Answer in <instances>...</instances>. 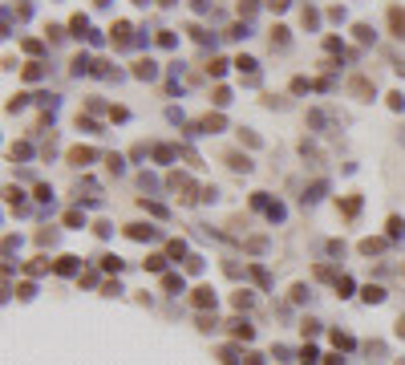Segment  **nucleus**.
<instances>
[{
    "instance_id": "nucleus-13",
    "label": "nucleus",
    "mask_w": 405,
    "mask_h": 365,
    "mask_svg": "<svg viewBox=\"0 0 405 365\" xmlns=\"http://www.w3.org/2000/svg\"><path fill=\"white\" fill-rule=\"evenodd\" d=\"M235 337H243V341H251V325H243V320H235Z\"/></svg>"
},
{
    "instance_id": "nucleus-14",
    "label": "nucleus",
    "mask_w": 405,
    "mask_h": 365,
    "mask_svg": "<svg viewBox=\"0 0 405 365\" xmlns=\"http://www.w3.org/2000/svg\"><path fill=\"white\" fill-rule=\"evenodd\" d=\"M235 65H239V69H243V73H255V61H251V57H239V61H235Z\"/></svg>"
},
{
    "instance_id": "nucleus-11",
    "label": "nucleus",
    "mask_w": 405,
    "mask_h": 365,
    "mask_svg": "<svg viewBox=\"0 0 405 365\" xmlns=\"http://www.w3.org/2000/svg\"><path fill=\"white\" fill-rule=\"evenodd\" d=\"M73 268H77V264H73V256H65V260H57V272H61V276H69Z\"/></svg>"
},
{
    "instance_id": "nucleus-12",
    "label": "nucleus",
    "mask_w": 405,
    "mask_h": 365,
    "mask_svg": "<svg viewBox=\"0 0 405 365\" xmlns=\"http://www.w3.org/2000/svg\"><path fill=\"white\" fill-rule=\"evenodd\" d=\"M203 130H211V134H215V130H223V118H219V114H215V118H207V122H203Z\"/></svg>"
},
{
    "instance_id": "nucleus-1",
    "label": "nucleus",
    "mask_w": 405,
    "mask_h": 365,
    "mask_svg": "<svg viewBox=\"0 0 405 365\" xmlns=\"http://www.w3.org/2000/svg\"><path fill=\"white\" fill-rule=\"evenodd\" d=\"M348 90H352L356 98H373V81H369V77H352V81H348Z\"/></svg>"
},
{
    "instance_id": "nucleus-3",
    "label": "nucleus",
    "mask_w": 405,
    "mask_h": 365,
    "mask_svg": "<svg viewBox=\"0 0 405 365\" xmlns=\"http://www.w3.org/2000/svg\"><path fill=\"white\" fill-rule=\"evenodd\" d=\"M195 305H199V309H215V292H211V288H199V292H195Z\"/></svg>"
},
{
    "instance_id": "nucleus-9",
    "label": "nucleus",
    "mask_w": 405,
    "mask_h": 365,
    "mask_svg": "<svg viewBox=\"0 0 405 365\" xmlns=\"http://www.w3.org/2000/svg\"><path fill=\"white\" fill-rule=\"evenodd\" d=\"M69 158H73V162H77V166H85V162H89V158H93V151H73V155H69Z\"/></svg>"
},
{
    "instance_id": "nucleus-6",
    "label": "nucleus",
    "mask_w": 405,
    "mask_h": 365,
    "mask_svg": "<svg viewBox=\"0 0 405 365\" xmlns=\"http://www.w3.org/2000/svg\"><path fill=\"white\" fill-rule=\"evenodd\" d=\"M227 166H231V170H251L247 155H227Z\"/></svg>"
},
{
    "instance_id": "nucleus-15",
    "label": "nucleus",
    "mask_w": 405,
    "mask_h": 365,
    "mask_svg": "<svg viewBox=\"0 0 405 365\" xmlns=\"http://www.w3.org/2000/svg\"><path fill=\"white\" fill-rule=\"evenodd\" d=\"M231 102V90H215V105H227Z\"/></svg>"
},
{
    "instance_id": "nucleus-2",
    "label": "nucleus",
    "mask_w": 405,
    "mask_h": 365,
    "mask_svg": "<svg viewBox=\"0 0 405 365\" xmlns=\"http://www.w3.org/2000/svg\"><path fill=\"white\" fill-rule=\"evenodd\" d=\"M154 235H158V231L146 227V223H134V227H130V240H154Z\"/></svg>"
},
{
    "instance_id": "nucleus-7",
    "label": "nucleus",
    "mask_w": 405,
    "mask_h": 365,
    "mask_svg": "<svg viewBox=\"0 0 405 365\" xmlns=\"http://www.w3.org/2000/svg\"><path fill=\"white\" fill-rule=\"evenodd\" d=\"M381 248H385V244H381V240H365V244H361V252H365V256H377V252H381Z\"/></svg>"
},
{
    "instance_id": "nucleus-18",
    "label": "nucleus",
    "mask_w": 405,
    "mask_h": 365,
    "mask_svg": "<svg viewBox=\"0 0 405 365\" xmlns=\"http://www.w3.org/2000/svg\"><path fill=\"white\" fill-rule=\"evenodd\" d=\"M397 333H401V337H405V316H401V320H397Z\"/></svg>"
},
{
    "instance_id": "nucleus-10",
    "label": "nucleus",
    "mask_w": 405,
    "mask_h": 365,
    "mask_svg": "<svg viewBox=\"0 0 405 365\" xmlns=\"http://www.w3.org/2000/svg\"><path fill=\"white\" fill-rule=\"evenodd\" d=\"M154 158H158V162H171L174 151H171V146H154Z\"/></svg>"
},
{
    "instance_id": "nucleus-8",
    "label": "nucleus",
    "mask_w": 405,
    "mask_h": 365,
    "mask_svg": "<svg viewBox=\"0 0 405 365\" xmlns=\"http://www.w3.org/2000/svg\"><path fill=\"white\" fill-rule=\"evenodd\" d=\"M365 300H369V305H377V300H385V292H381L377 284H369V288H365Z\"/></svg>"
},
{
    "instance_id": "nucleus-16",
    "label": "nucleus",
    "mask_w": 405,
    "mask_h": 365,
    "mask_svg": "<svg viewBox=\"0 0 405 365\" xmlns=\"http://www.w3.org/2000/svg\"><path fill=\"white\" fill-rule=\"evenodd\" d=\"M332 341H337V349H348V345H352V337H345V333H332Z\"/></svg>"
},
{
    "instance_id": "nucleus-17",
    "label": "nucleus",
    "mask_w": 405,
    "mask_h": 365,
    "mask_svg": "<svg viewBox=\"0 0 405 365\" xmlns=\"http://www.w3.org/2000/svg\"><path fill=\"white\" fill-rule=\"evenodd\" d=\"M166 288H171V292H182V276H166Z\"/></svg>"
},
{
    "instance_id": "nucleus-5",
    "label": "nucleus",
    "mask_w": 405,
    "mask_h": 365,
    "mask_svg": "<svg viewBox=\"0 0 405 365\" xmlns=\"http://www.w3.org/2000/svg\"><path fill=\"white\" fill-rule=\"evenodd\" d=\"M134 73H138L142 81H150V77H154L158 69H154V61H138V69H134Z\"/></svg>"
},
{
    "instance_id": "nucleus-4",
    "label": "nucleus",
    "mask_w": 405,
    "mask_h": 365,
    "mask_svg": "<svg viewBox=\"0 0 405 365\" xmlns=\"http://www.w3.org/2000/svg\"><path fill=\"white\" fill-rule=\"evenodd\" d=\"M389 25H393V33H397V37H405V12H401V8H393V12H389Z\"/></svg>"
}]
</instances>
